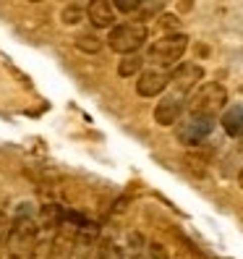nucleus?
<instances>
[{
    "mask_svg": "<svg viewBox=\"0 0 243 259\" xmlns=\"http://www.w3.org/2000/svg\"><path fill=\"white\" fill-rule=\"evenodd\" d=\"M147 37H149V29L144 21H126L110 29L108 48L118 55H133L147 42Z\"/></svg>",
    "mask_w": 243,
    "mask_h": 259,
    "instance_id": "3",
    "label": "nucleus"
},
{
    "mask_svg": "<svg viewBox=\"0 0 243 259\" xmlns=\"http://www.w3.org/2000/svg\"><path fill=\"white\" fill-rule=\"evenodd\" d=\"M141 66H144V58H139V55H126V58L118 63V73L123 76V79H128V76L139 73Z\"/></svg>",
    "mask_w": 243,
    "mask_h": 259,
    "instance_id": "14",
    "label": "nucleus"
},
{
    "mask_svg": "<svg viewBox=\"0 0 243 259\" xmlns=\"http://www.w3.org/2000/svg\"><path fill=\"white\" fill-rule=\"evenodd\" d=\"M86 19L97 29H113L115 26V8L110 0H92L86 6Z\"/></svg>",
    "mask_w": 243,
    "mask_h": 259,
    "instance_id": "10",
    "label": "nucleus"
},
{
    "mask_svg": "<svg viewBox=\"0 0 243 259\" xmlns=\"http://www.w3.org/2000/svg\"><path fill=\"white\" fill-rule=\"evenodd\" d=\"M21 207H24V209L16 215V220L11 223L6 251H8L11 256L26 259L29 251L34 249L37 238H39V225H37V220L32 218V209H29V204H21Z\"/></svg>",
    "mask_w": 243,
    "mask_h": 259,
    "instance_id": "1",
    "label": "nucleus"
},
{
    "mask_svg": "<svg viewBox=\"0 0 243 259\" xmlns=\"http://www.w3.org/2000/svg\"><path fill=\"white\" fill-rule=\"evenodd\" d=\"M6 259H19V256H11V254H8V256H6Z\"/></svg>",
    "mask_w": 243,
    "mask_h": 259,
    "instance_id": "21",
    "label": "nucleus"
},
{
    "mask_svg": "<svg viewBox=\"0 0 243 259\" xmlns=\"http://www.w3.org/2000/svg\"><path fill=\"white\" fill-rule=\"evenodd\" d=\"M170 84V73L168 71H144L139 73V81H136V95L139 97H157L162 95Z\"/></svg>",
    "mask_w": 243,
    "mask_h": 259,
    "instance_id": "7",
    "label": "nucleus"
},
{
    "mask_svg": "<svg viewBox=\"0 0 243 259\" xmlns=\"http://www.w3.org/2000/svg\"><path fill=\"white\" fill-rule=\"evenodd\" d=\"M113 8L120 11V13H133V11L141 8V3L139 0H118V3H113Z\"/></svg>",
    "mask_w": 243,
    "mask_h": 259,
    "instance_id": "18",
    "label": "nucleus"
},
{
    "mask_svg": "<svg viewBox=\"0 0 243 259\" xmlns=\"http://www.w3.org/2000/svg\"><path fill=\"white\" fill-rule=\"evenodd\" d=\"M225 102H227V89L217 81H207L188 100V115L191 118H215L217 113L225 110Z\"/></svg>",
    "mask_w": 243,
    "mask_h": 259,
    "instance_id": "2",
    "label": "nucleus"
},
{
    "mask_svg": "<svg viewBox=\"0 0 243 259\" xmlns=\"http://www.w3.org/2000/svg\"><path fill=\"white\" fill-rule=\"evenodd\" d=\"M131 259H147V256H144V254H133Z\"/></svg>",
    "mask_w": 243,
    "mask_h": 259,
    "instance_id": "19",
    "label": "nucleus"
},
{
    "mask_svg": "<svg viewBox=\"0 0 243 259\" xmlns=\"http://www.w3.org/2000/svg\"><path fill=\"white\" fill-rule=\"evenodd\" d=\"M79 228L81 225L60 218V225L55 228V233L50 238V259H73V241H76V231Z\"/></svg>",
    "mask_w": 243,
    "mask_h": 259,
    "instance_id": "5",
    "label": "nucleus"
},
{
    "mask_svg": "<svg viewBox=\"0 0 243 259\" xmlns=\"http://www.w3.org/2000/svg\"><path fill=\"white\" fill-rule=\"evenodd\" d=\"M212 128H215V118H191L188 115V120H183V123L175 128V136H178L180 144L196 147L212 134Z\"/></svg>",
    "mask_w": 243,
    "mask_h": 259,
    "instance_id": "6",
    "label": "nucleus"
},
{
    "mask_svg": "<svg viewBox=\"0 0 243 259\" xmlns=\"http://www.w3.org/2000/svg\"><path fill=\"white\" fill-rule=\"evenodd\" d=\"M202 76H204L202 66H196V63H180L170 73V84H173V89H175L178 95L186 97L191 89L196 87V81H202Z\"/></svg>",
    "mask_w": 243,
    "mask_h": 259,
    "instance_id": "8",
    "label": "nucleus"
},
{
    "mask_svg": "<svg viewBox=\"0 0 243 259\" xmlns=\"http://www.w3.org/2000/svg\"><path fill=\"white\" fill-rule=\"evenodd\" d=\"M86 13V8H81L79 3H71V6H66L63 8V13H60V19H63V24H79L81 21V16Z\"/></svg>",
    "mask_w": 243,
    "mask_h": 259,
    "instance_id": "16",
    "label": "nucleus"
},
{
    "mask_svg": "<svg viewBox=\"0 0 243 259\" xmlns=\"http://www.w3.org/2000/svg\"><path fill=\"white\" fill-rule=\"evenodd\" d=\"M76 48L81 53H100L102 50V39L94 34H79L76 37Z\"/></svg>",
    "mask_w": 243,
    "mask_h": 259,
    "instance_id": "15",
    "label": "nucleus"
},
{
    "mask_svg": "<svg viewBox=\"0 0 243 259\" xmlns=\"http://www.w3.org/2000/svg\"><path fill=\"white\" fill-rule=\"evenodd\" d=\"M8 231H11V220L6 212H0V254L6 251V243H8Z\"/></svg>",
    "mask_w": 243,
    "mask_h": 259,
    "instance_id": "17",
    "label": "nucleus"
},
{
    "mask_svg": "<svg viewBox=\"0 0 243 259\" xmlns=\"http://www.w3.org/2000/svg\"><path fill=\"white\" fill-rule=\"evenodd\" d=\"M50 238H53V233L39 231V238H37L34 249L29 251V256H26V259H50Z\"/></svg>",
    "mask_w": 243,
    "mask_h": 259,
    "instance_id": "12",
    "label": "nucleus"
},
{
    "mask_svg": "<svg viewBox=\"0 0 243 259\" xmlns=\"http://www.w3.org/2000/svg\"><path fill=\"white\" fill-rule=\"evenodd\" d=\"M186 48H188L186 34H180V32L178 34H165V37H160L149 45V60L155 66H173L183 58Z\"/></svg>",
    "mask_w": 243,
    "mask_h": 259,
    "instance_id": "4",
    "label": "nucleus"
},
{
    "mask_svg": "<svg viewBox=\"0 0 243 259\" xmlns=\"http://www.w3.org/2000/svg\"><path fill=\"white\" fill-rule=\"evenodd\" d=\"M222 128L227 136H243V102L230 105L225 113H222Z\"/></svg>",
    "mask_w": 243,
    "mask_h": 259,
    "instance_id": "11",
    "label": "nucleus"
},
{
    "mask_svg": "<svg viewBox=\"0 0 243 259\" xmlns=\"http://www.w3.org/2000/svg\"><path fill=\"white\" fill-rule=\"evenodd\" d=\"M180 113H183V95H165L160 102H157V108H155V120L160 126H173L178 123V118Z\"/></svg>",
    "mask_w": 243,
    "mask_h": 259,
    "instance_id": "9",
    "label": "nucleus"
},
{
    "mask_svg": "<svg viewBox=\"0 0 243 259\" xmlns=\"http://www.w3.org/2000/svg\"><path fill=\"white\" fill-rule=\"evenodd\" d=\"M94 259H123V249L118 246L115 241L105 238L102 243H97V251H94Z\"/></svg>",
    "mask_w": 243,
    "mask_h": 259,
    "instance_id": "13",
    "label": "nucleus"
},
{
    "mask_svg": "<svg viewBox=\"0 0 243 259\" xmlns=\"http://www.w3.org/2000/svg\"><path fill=\"white\" fill-rule=\"evenodd\" d=\"M238 184H240V189H243V170H240V176H238Z\"/></svg>",
    "mask_w": 243,
    "mask_h": 259,
    "instance_id": "20",
    "label": "nucleus"
}]
</instances>
